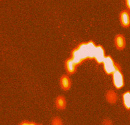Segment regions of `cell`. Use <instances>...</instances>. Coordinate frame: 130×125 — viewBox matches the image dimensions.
Instances as JSON below:
<instances>
[{
  "mask_svg": "<svg viewBox=\"0 0 130 125\" xmlns=\"http://www.w3.org/2000/svg\"><path fill=\"white\" fill-rule=\"evenodd\" d=\"M20 124L21 125H36L37 124V123L33 122V121H28L26 120H24L22 121L20 123Z\"/></svg>",
  "mask_w": 130,
  "mask_h": 125,
  "instance_id": "4fadbf2b",
  "label": "cell"
},
{
  "mask_svg": "<svg viewBox=\"0 0 130 125\" xmlns=\"http://www.w3.org/2000/svg\"><path fill=\"white\" fill-rule=\"evenodd\" d=\"M119 20L122 27H128L130 26V12L127 10L121 11L119 14Z\"/></svg>",
  "mask_w": 130,
  "mask_h": 125,
  "instance_id": "277c9868",
  "label": "cell"
},
{
  "mask_svg": "<svg viewBox=\"0 0 130 125\" xmlns=\"http://www.w3.org/2000/svg\"><path fill=\"white\" fill-rule=\"evenodd\" d=\"M107 101L110 104H114L117 101V95L114 91L112 90H108L106 96Z\"/></svg>",
  "mask_w": 130,
  "mask_h": 125,
  "instance_id": "8fae6325",
  "label": "cell"
},
{
  "mask_svg": "<svg viewBox=\"0 0 130 125\" xmlns=\"http://www.w3.org/2000/svg\"><path fill=\"white\" fill-rule=\"evenodd\" d=\"M55 104L56 107L59 110H63L66 108L67 102L65 98L61 95L58 96L55 99Z\"/></svg>",
  "mask_w": 130,
  "mask_h": 125,
  "instance_id": "9c48e42d",
  "label": "cell"
},
{
  "mask_svg": "<svg viewBox=\"0 0 130 125\" xmlns=\"http://www.w3.org/2000/svg\"><path fill=\"white\" fill-rule=\"evenodd\" d=\"M51 124L53 125H61L62 124V122L60 118L58 117H55L52 119Z\"/></svg>",
  "mask_w": 130,
  "mask_h": 125,
  "instance_id": "7c38bea8",
  "label": "cell"
},
{
  "mask_svg": "<svg viewBox=\"0 0 130 125\" xmlns=\"http://www.w3.org/2000/svg\"><path fill=\"white\" fill-rule=\"evenodd\" d=\"M96 47L92 41L81 43L72 51L71 58L77 66L87 59H94Z\"/></svg>",
  "mask_w": 130,
  "mask_h": 125,
  "instance_id": "6da1fadb",
  "label": "cell"
},
{
  "mask_svg": "<svg viewBox=\"0 0 130 125\" xmlns=\"http://www.w3.org/2000/svg\"><path fill=\"white\" fill-rule=\"evenodd\" d=\"M105 57V50L103 46L100 45L96 46L94 57V59L96 62L99 64L103 63Z\"/></svg>",
  "mask_w": 130,
  "mask_h": 125,
  "instance_id": "5b68a950",
  "label": "cell"
},
{
  "mask_svg": "<svg viewBox=\"0 0 130 125\" xmlns=\"http://www.w3.org/2000/svg\"><path fill=\"white\" fill-rule=\"evenodd\" d=\"M122 103L125 108L128 110H130V91L124 92L122 96Z\"/></svg>",
  "mask_w": 130,
  "mask_h": 125,
  "instance_id": "30bf717a",
  "label": "cell"
},
{
  "mask_svg": "<svg viewBox=\"0 0 130 125\" xmlns=\"http://www.w3.org/2000/svg\"><path fill=\"white\" fill-rule=\"evenodd\" d=\"M103 64L104 70L107 75H112L117 68H120L119 66L114 62L110 55L106 56Z\"/></svg>",
  "mask_w": 130,
  "mask_h": 125,
  "instance_id": "7a4b0ae2",
  "label": "cell"
},
{
  "mask_svg": "<svg viewBox=\"0 0 130 125\" xmlns=\"http://www.w3.org/2000/svg\"><path fill=\"white\" fill-rule=\"evenodd\" d=\"M114 44L116 48L118 50H123L126 45L125 39L124 36L120 34L116 35L114 38Z\"/></svg>",
  "mask_w": 130,
  "mask_h": 125,
  "instance_id": "52a82bcc",
  "label": "cell"
},
{
  "mask_svg": "<svg viewBox=\"0 0 130 125\" xmlns=\"http://www.w3.org/2000/svg\"><path fill=\"white\" fill-rule=\"evenodd\" d=\"M59 84L63 90H69L71 87V81L69 76L66 74L62 75L60 78Z\"/></svg>",
  "mask_w": 130,
  "mask_h": 125,
  "instance_id": "8992f818",
  "label": "cell"
},
{
  "mask_svg": "<svg viewBox=\"0 0 130 125\" xmlns=\"http://www.w3.org/2000/svg\"><path fill=\"white\" fill-rule=\"evenodd\" d=\"M125 5L127 9L130 11V0L125 1Z\"/></svg>",
  "mask_w": 130,
  "mask_h": 125,
  "instance_id": "5bb4252c",
  "label": "cell"
},
{
  "mask_svg": "<svg viewBox=\"0 0 130 125\" xmlns=\"http://www.w3.org/2000/svg\"><path fill=\"white\" fill-rule=\"evenodd\" d=\"M112 82L113 85L117 89H121L124 85L123 75L120 68H117L112 74Z\"/></svg>",
  "mask_w": 130,
  "mask_h": 125,
  "instance_id": "3957f363",
  "label": "cell"
},
{
  "mask_svg": "<svg viewBox=\"0 0 130 125\" xmlns=\"http://www.w3.org/2000/svg\"><path fill=\"white\" fill-rule=\"evenodd\" d=\"M77 66L71 57L67 59L65 61V68L67 73L69 74H74L76 71Z\"/></svg>",
  "mask_w": 130,
  "mask_h": 125,
  "instance_id": "ba28073f",
  "label": "cell"
}]
</instances>
